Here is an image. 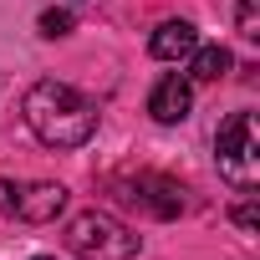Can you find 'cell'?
Wrapping results in <instances>:
<instances>
[{
  "label": "cell",
  "mask_w": 260,
  "mask_h": 260,
  "mask_svg": "<svg viewBox=\"0 0 260 260\" xmlns=\"http://www.w3.org/2000/svg\"><path fill=\"white\" fill-rule=\"evenodd\" d=\"M21 117L46 148H82L97 138V102L87 92H77L72 82H56V77H41L26 87Z\"/></svg>",
  "instance_id": "6da1fadb"
},
{
  "label": "cell",
  "mask_w": 260,
  "mask_h": 260,
  "mask_svg": "<svg viewBox=\"0 0 260 260\" xmlns=\"http://www.w3.org/2000/svg\"><path fill=\"white\" fill-rule=\"evenodd\" d=\"M214 164L219 179L235 189H255L260 184V138H255V112H230L214 133Z\"/></svg>",
  "instance_id": "7a4b0ae2"
},
{
  "label": "cell",
  "mask_w": 260,
  "mask_h": 260,
  "mask_svg": "<svg viewBox=\"0 0 260 260\" xmlns=\"http://www.w3.org/2000/svg\"><path fill=\"white\" fill-rule=\"evenodd\" d=\"M67 250L82 255V260H133L143 250V240L122 219H112L102 209H87V214H77L67 224Z\"/></svg>",
  "instance_id": "3957f363"
},
{
  "label": "cell",
  "mask_w": 260,
  "mask_h": 260,
  "mask_svg": "<svg viewBox=\"0 0 260 260\" xmlns=\"http://www.w3.org/2000/svg\"><path fill=\"white\" fill-rule=\"evenodd\" d=\"M122 189H127L122 199L143 204L153 219H174V214H184V189H179L174 179H164V174H138V179H127Z\"/></svg>",
  "instance_id": "277c9868"
},
{
  "label": "cell",
  "mask_w": 260,
  "mask_h": 260,
  "mask_svg": "<svg viewBox=\"0 0 260 260\" xmlns=\"http://www.w3.org/2000/svg\"><path fill=\"white\" fill-rule=\"evenodd\" d=\"M148 112L158 117V122H184L189 112H194V82L189 77H179V72H169V77H158V87L148 92Z\"/></svg>",
  "instance_id": "5b68a950"
},
{
  "label": "cell",
  "mask_w": 260,
  "mask_h": 260,
  "mask_svg": "<svg viewBox=\"0 0 260 260\" xmlns=\"http://www.w3.org/2000/svg\"><path fill=\"white\" fill-rule=\"evenodd\" d=\"M61 209H67V189L61 184H26V189H16V214L26 224H51Z\"/></svg>",
  "instance_id": "8992f818"
},
{
  "label": "cell",
  "mask_w": 260,
  "mask_h": 260,
  "mask_svg": "<svg viewBox=\"0 0 260 260\" xmlns=\"http://www.w3.org/2000/svg\"><path fill=\"white\" fill-rule=\"evenodd\" d=\"M199 46V31L189 26V21H164L158 31H153V41H148V51L158 56V61H179V56H189Z\"/></svg>",
  "instance_id": "52a82bcc"
},
{
  "label": "cell",
  "mask_w": 260,
  "mask_h": 260,
  "mask_svg": "<svg viewBox=\"0 0 260 260\" xmlns=\"http://www.w3.org/2000/svg\"><path fill=\"white\" fill-rule=\"evenodd\" d=\"M230 72V51L224 46H194L189 51V77L194 82H219Z\"/></svg>",
  "instance_id": "ba28073f"
},
{
  "label": "cell",
  "mask_w": 260,
  "mask_h": 260,
  "mask_svg": "<svg viewBox=\"0 0 260 260\" xmlns=\"http://www.w3.org/2000/svg\"><path fill=\"white\" fill-rule=\"evenodd\" d=\"M235 26L245 41H260V0H240L235 6Z\"/></svg>",
  "instance_id": "9c48e42d"
},
{
  "label": "cell",
  "mask_w": 260,
  "mask_h": 260,
  "mask_svg": "<svg viewBox=\"0 0 260 260\" xmlns=\"http://www.w3.org/2000/svg\"><path fill=\"white\" fill-rule=\"evenodd\" d=\"M72 31V11H46L41 16V36H67Z\"/></svg>",
  "instance_id": "30bf717a"
},
{
  "label": "cell",
  "mask_w": 260,
  "mask_h": 260,
  "mask_svg": "<svg viewBox=\"0 0 260 260\" xmlns=\"http://www.w3.org/2000/svg\"><path fill=\"white\" fill-rule=\"evenodd\" d=\"M240 230H260V204L255 199H245V204H235V214H230Z\"/></svg>",
  "instance_id": "8fae6325"
},
{
  "label": "cell",
  "mask_w": 260,
  "mask_h": 260,
  "mask_svg": "<svg viewBox=\"0 0 260 260\" xmlns=\"http://www.w3.org/2000/svg\"><path fill=\"white\" fill-rule=\"evenodd\" d=\"M0 214H16V189L0 179Z\"/></svg>",
  "instance_id": "7c38bea8"
},
{
  "label": "cell",
  "mask_w": 260,
  "mask_h": 260,
  "mask_svg": "<svg viewBox=\"0 0 260 260\" xmlns=\"http://www.w3.org/2000/svg\"><path fill=\"white\" fill-rule=\"evenodd\" d=\"M31 260H56V255H31Z\"/></svg>",
  "instance_id": "4fadbf2b"
}]
</instances>
